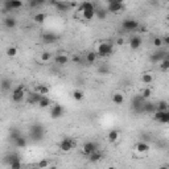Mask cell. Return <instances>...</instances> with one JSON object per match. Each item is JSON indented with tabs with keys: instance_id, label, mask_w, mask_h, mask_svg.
Instances as JSON below:
<instances>
[{
	"instance_id": "cell-1",
	"label": "cell",
	"mask_w": 169,
	"mask_h": 169,
	"mask_svg": "<svg viewBox=\"0 0 169 169\" xmlns=\"http://www.w3.org/2000/svg\"><path fill=\"white\" fill-rule=\"evenodd\" d=\"M29 135L33 142H41L42 138L45 136V128L41 123H33L29 128Z\"/></svg>"
},
{
	"instance_id": "cell-2",
	"label": "cell",
	"mask_w": 169,
	"mask_h": 169,
	"mask_svg": "<svg viewBox=\"0 0 169 169\" xmlns=\"http://www.w3.org/2000/svg\"><path fill=\"white\" fill-rule=\"evenodd\" d=\"M97 53L99 57H110V56L114 53L112 44L111 42H102V44H99V46H98Z\"/></svg>"
},
{
	"instance_id": "cell-3",
	"label": "cell",
	"mask_w": 169,
	"mask_h": 169,
	"mask_svg": "<svg viewBox=\"0 0 169 169\" xmlns=\"http://www.w3.org/2000/svg\"><path fill=\"white\" fill-rule=\"evenodd\" d=\"M23 7L21 0H6L4 2V11L3 12H9V11H16V9Z\"/></svg>"
},
{
	"instance_id": "cell-4",
	"label": "cell",
	"mask_w": 169,
	"mask_h": 169,
	"mask_svg": "<svg viewBox=\"0 0 169 169\" xmlns=\"http://www.w3.org/2000/svg\"><path fill=\"white\" fill-rule=\"evenodd\" d=\"M25 97V90H24V84H20V86H17L16 89H13L12 91V101L13 102H21L23 99H24Z\"/></svg>"
},
{
	"instance_id": "cell-5",
	"label": "cell",
	"mask_w": 169,
	"mask_h": 169,
	"mask_svg": "<svg viewBox=\"0 0 169 169\" xmlns=\"http://www.w3.org/2000/svg\"><path fill=\"white\" fill-rule=\"evenodd\" d=\"M122 27H123V29L127 32H134L140 27V24L138 20H134V19H126L123 21V24H122Z\"/></svg>"
},
{
	"instance_id": "cell-6",
	"label": "cell",
	"mask_w": 169,
	"mask_h": 169,
	"mask_svg": "<svg viewBox=\"0 0 169 169\" xmlns=\"http://www.w3.org/2000/svg\"><path fill=\"white\" fill-rule=\"evenodd\" d=\"M74 147H76V142L70 138H65L62 142L60 143V148H61V151H64V152H70Z\"/></svg>"
},
{
	"instance_id": "cell-7",
	"label": "cell",
	"mask_w": 169,
	"mask_h": 169,
	"mask_svg": "<svg viewBox=\"0 0 169 169\" xmlns=\"http://www.w3.org/2000/svg\"><path fill=\"white\" fill-rule=\"evenodd\" d=\"M147 99H144V98L142 95H138V97H135L134 99H132V109L134 111H144V103Z\"/></svg>"
},
{
	"instance_id": "cell-8",
	"label": "cell",
	"mask_w": 169,
	"mask_h": 169,
	"mask_svg": "<svg viewBox=\"0 0 169 169\" xmlns=\"http://www.w3.org/2000/svg\"><path fill=\"white\" fill-rule=\"evenodd\" d=\"M64 107L61 106V105H54L53 107H52V110H50V116H52V119H60L61 116L64 115Z\"/></svg>"
},
{
	"instance_id": "cell-9",
	"label": "cell",
	"mask_w": 169,
	"mask_h": 169,
	"mask_svg": "<svg viewBox=\"0 0 169 169\" xmlns=\"http://www.w3.org/2000/svg\"><path fill=\"white\" fill-rule=\"evenodd\" d=\"M165 54H167V52H164V50H156V52H153V53L151 54L149 61H151V62H153V64L161 62V61L165 58Z\"/></svg>"
},
{
	"instance_id": "cell-10",
	"label": "cell",
	"mask_w": 169,
	"mask_h": 169,
	"mask_svg": "<svg viewBox=\"0 0 169 169\" xmlns=\"http://www.w3.org/2000/svg\"><path fill=\"white\" fill-rule=\"evenodd\" d=\"M60 39V37L56 35V33H52V32H46V33H42L41 36V40L44 44H53Z\"/></svg>"
},
{
	"instance_id": "cell-11",
	"label": "cell",
	"mask_w": 169,
	"mask_h": 169,
	"mask_svg": "<svg viewBox=\"0 0 169 169\" xmlns=\"http://www.w3.org/2000/svg\"><path fill=\"white\" fill-rule=\"evenodd\" d=\"M124 6L122 3H118V2H112L109 4V7H107V11H109V13H118L120 11H123Z\"/></svg>"
},
{
	"instance_id": "cell-12",
	"label": "cell",
	"mask_w": 169,
	"mask_h": 169,
	"mask_svg": "<svg viewBox=\"0 0 169 169\" xmlns=\"http://www.w3.org/2000/svg\"><path fill=\"white\" fill-rule=\"evenodd\" d=\"M97 144L95 143H93V142H87V143H84L83 145V155L84 156H90V155L93 152H95L97 151Z\"/></svg>"
},
{
	"instance_id": "cell-13",
	"label": "cell",
	"mask_w": 169,
	"mask_h": 169,
	"mask_svg": "<svg viewBox=\"0 0 169 169\" xmlns=\"http://www.w3.org/2000/svg\"><path fill=\"white\" fill-rule=\"evenodd\" d=\"M130 48L132 49V50H138L140 46H142V44H143V40H142V37L140 36H134L132 39L130 40Z\"/></svg>"
},
{
	"instance_id": "cell-14",
	"label": "cell",
	"mask_w": 169,
	"mask_h": 169,
	"mask_svg": "<svg viewBox=\"0 0 169 169\" xmlns=\"http://www.w3.org/2000/svg\"><path fill=\"white\" fill-rule=\"evenodd\" d=\"M70 8H72L70 3L62 2V0H58L57 6H56V9H57V11H60V12H68V11H70Z\"/></svg>"
},
{
	"instance_id": "cell-15",
	"label": "cell",
	"mask_w": 169,
	"mask_h": 169,
	"mask_svg": "<svg viewBox=\"0 0 169 169\" xmlns=\"http://www.w3.org/2000/svg\"><path fill=\"white\" fill-rule=\"evenodd\" d=\"M42 97H44V95L40 94V93H37V91L36 93H32L31 95H29V99H28V102H29L31 105H39Z\"/></svg>"
},
{
	"instance_id": "cell-16",
	"label": "cell",
	"mask_w": 169,
	"mask_h": 169,
	"mask_svg": "<svg viewBox=\"0 0 169 169\" xmlns=\"http://www.w3.org/2000/svg\"><path fill=\"white\" fill-rule=\"evenodd\" d=\"M95 9V7H94V4L91 2H83L82 6L78 8L79 12H83V11H94Z\"/></svg>"
},
{
	"instance_id": "cell-17",
	"label": "cell",
	"mask_w": 169,
	"mask_h": 169,
	"mask_svg": "<svg viewBox=\"0 0 169 169\" xmlns=\"http://www.w3.org/2000/svg\"><path fill=\"white\" fill-rule=\"evenodd\" d=\"M97 58H98V53H97V52H89V53L86 54V57H84V60H86L87 64H95Z\"/></svg>"
},
{
	"instance_id": "cell-18",
	"label": "cell",
	"mask_w": 169,
	"mask_h": 169,
	"mask_svg": "<svg viewBox=\"0 0 169 169\" xmlns=\"http://www.w3.org/2000/svg\"><path fill=\"white\" fill-rule=\"evenodd\" d=\"M16 24H17V21H16V19L15 17H7L6 20H4V25H6L8 29H13V28L16 27Z\"/></svg>"
},
{
	"instance_id": "cell-19",
	"label": "cell",
	"mask_w": 169,
	"mask_h": 169,
	"mask_svg": "<svg viewBox=\"0 0 169 169\" xmlns=\"http://www.w3.org/2000/svg\"><path fill=\"white\" fill-rule=\"evenodd\" d=\"M109 142L110 143H116L118 142V139H119V131H116V130H111L110 132H109Z\"/></svg>"
},
{
	"instance_id": "cell-20",
	"label": "cell",
	"mask_w": 169,
	"mask_h": 169,
	"mask_svg": "<svg viewBox=\"0 0 169 169\" xmlns=\"http://www.w3.org/2000/svg\"><path fill=\"white\" fill-rule=\"evenodd\" d=\"M54 62L57 65H66L69 62V58L64 54H58V56H56L54 57Z\"/></svg>"
},
{
	"instance_id": "cell-21",
	"label": "cell",
	"mask_w": 169,
	"mask_h": 169,
	"mask_svg": "<svg viewBox=\"0 0 169 169\" xmlns=\"http://www.w3.org/2000/svg\"><path fill=\"white\" fill-rule=\"evenodd\" d=\"M136 149H138V152H140V153L148 152L149 151V144L144 143V142H139L138 144H136Z\"/></svg>"
},
{
	"instance_id": "cell-22",
	"label": "cell",
	"mask_w": 169,
	"mask_h": 169,
	"mask_svg": "<svg viewBox=\"0 0 169 169\" xmlns=\"http://www.w3.org/2000/svg\"><path fill=\"white\" fill-rule=\"evenodd\" d=\"M107 13H109V11H107L106 8H95V17L101 19V20L106 19Z\"/></svg>"
},
{
	"instance_id": "cell-23",
	"label": "cell",
	"mask_w": 169,
	"mask_h": 169,
	"mask_svg": "<svg viewBox=\"0 0 169 169\" xmlns=\"http://www.w3.org/2000/svg\"><path fill=\"white\" fill-rule=\"evenodd\" d=\"M112 102L115 103V105H123V102H124V97H123V94H120V93H115L114 95H112Z\"/></svg>"
},
{
	"instance_id": "cell-24",
	"label": "cell",
	"mask_w": 169,
	"mask_h": 169,
	"mask_svg": "<svg viewBox=\"0 0 169 169\" xmlns=\"http://www.w3.org/2000/svg\"><path fill=\"white\" fill-rule=\"evenodd\" d=\"M13 144H15L17 148H25L28 143H27V139L24 136H20V138H17L15 142H13Z\"/></svg>"
},
{
	"instance_id": "cell-25",
	"label": "cell",
	"mask_w": 169,
	"mask_h": 169,
	"mask_svg": "<svg viewBox=\"0 0 169 169\" xmlns=\"http://www.w3.org/2000/svg\"><path fill=\"white\" fill-rule=\"evenodd\" d=\"M101 159H102V153L98 151V149H97L95 152H93L90 156H89V160H90V163H98Z\"/></svg>"
},
{
	"instance_id": "cell-26",
	"label": "cell",
	"mask_w": 169,
	"mask_h": 169,
	"mask_svg": "<svg viewBox=\"0 0 169 169\" xmlns=\"http://www.w3.org/2000/svg\"><path fill=\"white\" fill-rule=\"evenodd\" d=\"M155 111H156V105H153V103L145 101V103H144V112L151 114V112H155Z\"/></svg>"
},
{
	"instance_id": "cell-27",
	"label": "cell",
	"mask_w": 169,
	"mask_h": 169,
	"mask_svg": "<svg viewBox=\"0 0 169 169\" xmlns=\"http://www.w3.org/2000/svg\"><path fill=\"white\" fill-rule=\"evenodd\" d=\"M45 20H46V15H45V13H42V12L37 13V15L33 16V21L37 23V24H42Z\"/></svg>"
},
{
	"instance_id": "cell-28",
	"label": "cell",
	"mask_w": 169,
	"mask_h": 169,
	"mask_svg": "<svg viewBox=\"0 0 169 169\" xmlns=\"http://www.w3.org/2000/svg\"><path fill=\"white\" fill-rule=\"evenodd\" d=\"M50 105H52L50 99H49L48 97H45V95L41 98V101H40V103H39V106L41 107V109H46V107H49Z\"/></svg>"
},
{
	"instance_id": "cell-29",
	"label": "cell",
	"mask_w": 169,
	"mask_h": 169,
	"mask_svg": "<svg viewBox=\"0 0 169 169\" xmlns=\"http://www.w3.org/2000/svg\"><path fill=\"white\" fill-rule=\"evenodd\" d=\"M152 81H153V77H152L151 73H144V74H142V82H143V83L149 84Z\"/></svg>"
},
{
	"instance_id": "cell-30",
	"label": "cell",
	"mask_w": 169,
	"mask_h": 169,
	"mask_svg": "<svg viewBox=\"0 0 169 169\" xmlns=\"http://www.w3.org/2000/svg\"><path fill=\"white\" fill-rule=\"evenodd\" d=\"M20 136H21L20 131L16 130V128H12L11 131H9V139H11L12 142H15V140H16L17 138H20Z\"/></svg>"
},
{
	"instance_id": "cell-31",
	"label": "cell",
	"mask_w": 169,
	"mask_h": 169,
	"mask_svg": "<svg viewBox=\"0 0 169 169\" xmlns=\"http://www.w3.org/2000/svg\"><path fill=\"white\" fill-rule=\"evenodd\" d=\"M21 159H20V156H19L17 153H11V155H8L7 156V163H8V165L11 163H15V161H20Z\"/></svg>"
},
{
	"instance_id": "cell-32",
	"label": "cell",
	"mask_w": 169,
	"mask_h": 169,
	"mask_svg": "<svg viewBox=\"0 0 169 169\" xmlns=\"http://www.w3.org/2000/svg\"><path fill=\"white\" fill-rule=\"evenodd\" d=\"M82 16L84 20H93V19L95 17V9H94V11H83Z\"/></svg>"
},
{
	"instance_id": "cell-33",
	"label": "cell",
	"mask_w": 169,
	"mask_h": 169,
	"mask_svg": "<svg viewBox=\"0 0 169 169\" xmlns=\"http://www.w3.org/2000/svg\"><path fill=\"white\" fill-rule=\"evenodd\" d=\"M73 98H74V101H82L83 98H84V93L82 90H74L73 91Z\"/></svg>"
},
{
	"instance_id": "cell-34",
	"label": "cell",
	"mask_w": 169,
	"mask_h": 169,
	"mask_svg": "<svg viewBox=\"0 0 169 169\" xmlns=\"http://www.w3.org/2000/svg\"><path fill=\"white\" fill-rule=\"evenodd\" d=\"M36 91L42 94V95H46V94L49 93V87L46 86V84H39V86L36 87Z\"/></svg>"
},
{
	"instance_id": "cell-35",
	"label": "cell",
	"mask_w": 169,
	"mask_h": 169,
	"mask_svg": "<svg viewBox=\"0 0 169 169\" xmlns=\"http://www.w3.org/2000/svg\"><path fill=\"white\" fill-rule=\"evenodd\" d=\"M168 107H169V105L165 101H160L156 105V110H159V111H168Z\"/></svg>"
},
{
	"instance_id": "cell-36",
	"label": "cell",
	"mask_w": 169,
	"mask_h": 169,
	"mask_svg": "<svg viewBox=\"0 0 169 169\" xmlns=\"http://www.w3.org/2000/svg\"><path fill=\"white\" fill-rule=\"evenodd\" d=\"M11 84H12V82L9 81V79H3V82H2V89H3V91L11 90Z\"/></svg>"
},
{
	"instance_id": "cell-37",
	"label": "cell",
	"mask_w": 169,
	"mask_h": 169,
	"mask_svg": "<svg viewBox=\"0 0 169 169\" xmlns=\"http://www.w3.org/2000/svg\"><path fill=\"white\" fill-rule=\"evenodd\" d=\"M160 123H163V124H169V112L168 111H164L163 112V116L160 118Z\"/></svg>"
},
{
	"instance_id": "cell-38",
	"label": "cell",
	"mask_w": 169,
	"mask_h": 169,
	"mask_svg": "<svg viewBox=\"0 0 169 169\" xmlns=\"http://www.w3.org/2000/svg\"><path fill=\"white\" fill-rule=\"evenodd\" d=\"M160 69L163 70V72H168L169 70V60L164 58L161 62H160Z\"/></svg>"
},
{
	"instance_id": "cell-39",
	"label": "cell",
	"mask_w": 169,
	"mask_h": 169,
	"mask_svg": "<svg viewBox=\"0 0 169 169\" xmlns=\"http://www.w3.org/2000/svg\"><path fill=\"white\" fill-rule=\"evenodd\" d=\"M152 42H153V46H156V48H161L163 44H164V41H163L161 37H155Z\"/></svg>"
},
{
	"instance_id": "cell-40",
	"label": "cell",
	"mask_w": 169,
	"mask_h": 169,
	"mask_svg": "<svg viewBox=\"0 0 169 169\" xmlns=\"http://www.w3.org/2000/svg\"><path fill=\"white\" fill-rule=\"evenodd\" d=\"M16 54H17V49H16V48L11 46V48L7 49V56H8V57H15Z\"/></svg>"
},
{
	"instance_id": "cell-41",
	"label": "cell",
	"mask_w": 169,
	"mask_h": 169,
	"mask_svg": "<svg viewBox=\"0 0 169 169\" xmlns=\"http://www.w3.org/2000/svg\"><path fill=\"white\" fill-rule=\"evenodd\" d=\"M50 58H52V54L49 53V52H42L41 53V60L44 61V62H48Z\"/></svg>"
},
{
	"instance_id": "cell-42",
	"label": "cell",
	"mask_w": 169,
	"mask_h": 169,
	"mask_svg": "<svg viewBox=\"0 0 169 169\" xmlns=\"http://www.w3.org/2000/svg\"><path fill=\"white\" fill-rule=\"evenodd\" d=\"M152 95V90H151V89H144V90H143V93H142V97L144 98V99H148V98L149 97H151Z\"/></svg>"
},
{
	"instance_id": "cell-43",
	"label": "cell",
	"mask_w": 169,
	"mask_h": 169,
	"mask_svg": "<svg viewBox=\"0 0 169 169\" xmlns=\"http://www.w3.org/2000/svg\"><path fill=\"white\" fill-rule=\"evenodd\" d=\"M109 70H110L109 66H106V64H103L102 66L98 69V73H99V74H107V73H109Z\"/></svg>"
},
{
	"instance_id": "cell-44",
	"label": "cell",
	"mask_w": 169,
	"mask_h": 169,
	"mask_svg": "<svg viewBox=\"0 0 169 169\" xmlns=\"http://www.w3.org/2000/svg\"><path fill=\"white\" fill-rule=\"evenodd\" d=\"M8 167L11 168V169H20V168H21V160H20V161H15V163H11V164H9Z\"/></svg>"
},
{
	"instance_id": "cell-45",
	"label": "cell",
	"mask_w": 169,
	"mask_h": 169,
	"mask_svg": "<svg viewBox=\"0 0 169 169\" xmlns=\"http://www.w3.org/2000/svg\"><path fill=\"white\" fill-rule=\"evenodd\" d=\"M37 167H39V168H48V167H49V163H48V160H45V159H42L41 161H39V164H37Z\"/></svg>"
},
{
	"instance_id": "cell-46",
	"label": "cell",
	"mask_w": 169,
	"mask_h": 169,
	"mask_svg": "<svg viewBox=\"0 0 169 169\" xmlns=\"http://www.w3.org/2000/svg\"><path fill=\"white\" fill-rule=\"evenodd\" d=\"M123 44H124V39H122V37H120V39H118V40H116V45L122 46Z\"/></svg>"
},
{
	"instance_id": "cell-47",
	"label": "cell",
	"mask_w": 169,
	"mask_h": 169,
	"mask_svg": "<svg viewBox=\"0 0 169 169\" xmlns=\"http://www.w3.org/2000/svg\"><path fill=\"white\" fill-rule=\"evenodd\" d=\"M163 41H164V44H165V45H168V46H169V35H168V36H165V37H164V39H163Z\"/></svg>"
},
{
	"instance_id": "cell-48",
	"label": "cell",
	"mask_w": 169,
	"mask_h": 169,
	"mask_svg": "<svg viewBox=\"0 0 169 169\" xmlns=\"http://www.w3.org/2000/svg\"><path fill=\"white\" fill-rule=\"evenodd\" d=\"M73 62L74 64H79V62H81V58H79L78 56H76V57H73Z\"/></svg>"
},
{
	"instance_id": "cell-49",
	"label": "cell",
	"mask_w": 169,
	"mask_h": 169,
	"mask_svg": "<svg viewBox=\"0 0 169 169\" xmlns=\"http://www.w3.org/2000/svg\"><path fill=\"white\" fill-rule=\"evenodd\" d=\"M48 2H49V4H50V6H57V3H58V0H48Z\"/></svg>"
},
{
	"instance_id": "cell-50",
	"label": "cell",
	"mask_w": 169,
	"mask_h": 169,
	"mask_svg": "<svg viewBox=\"0 0 169 169\" xmlns=\"http://www.w3.org/2000/svg\"><path fill=\"white\" fill-rule=\"evenodd\" d=\"M36 2H37V4H39V6H41V4L48 3V0H36Z\"/></svg>"
},
{
	"instance_id": "cell-51",
	"label": "cell",
	"mask_w": 169,
	"mask_h": 169,
	"mask_svg": "<svg viewBox=\"0 0 169 169\" xmlns=\"http://www.w3.org/2000/svg\"><path fill=\"white\" fill-rule=\"evenodd\" d=\"M138 31H139V32H142V33H144V32L147 31V29H145V27H139V28H138Z\"/></svg>"
},
{
	"instance_id": "cell-52",
	"label": "cell",
	"mask_w": 169,
	"mask_h": 169,
	"mask_svg": "<svg viewBox=\"0 0 169 169\" xmlns=\"http://www.w3.org/2000/svg\"><path fill=\"white\" fill-rule=\"evenodd\" d=\"M115 2H118V3H122V4H123V3L126 2V0H115Z\"/></svg>"
},
{
	"instance_id": "cell-53",
	"label": "cell",
	"mask_w": 169,
	"mask_h": 169,
	"mask_svg": "<svg viewBox=\"0 0 169 169\" xmlns=\"http://www.w3.org/2000/svg\"><path fill=\"white\" fill-rule=\"evenodd\" d=\"M165 58L169 60V52H167V54H165Z\"/></svg>"
},
{
	"instance_id": "cell-54",
	"label": "cell",
	"mask_w": 169,
	"mask_h": 169,
	"mask_svg": "<svg viewBox=\"0 0 169 169\" xmlns=\"http://www.w3.org/2000/svg\"><path fill=\"white\" fill-rule=\"evenodd\" d=\"M112 2H115V0H107V3H109V4H110V3H112Z\"/></svg>"
},
{
	"instance_id": "cell-55",
	"label": "cell",
	"mask_w": 169,
	"mask_h": 169,
	"mask_svg": "<svg viewBox=\"0 0 169 169\" xmlns=\"http://www.w3.org/2000/svg\"><path fill=\"white\" fill-rule=\"evenodd\" d=\"M168 112H169V107H168Z\"/></svg>"
}]
</instances>
